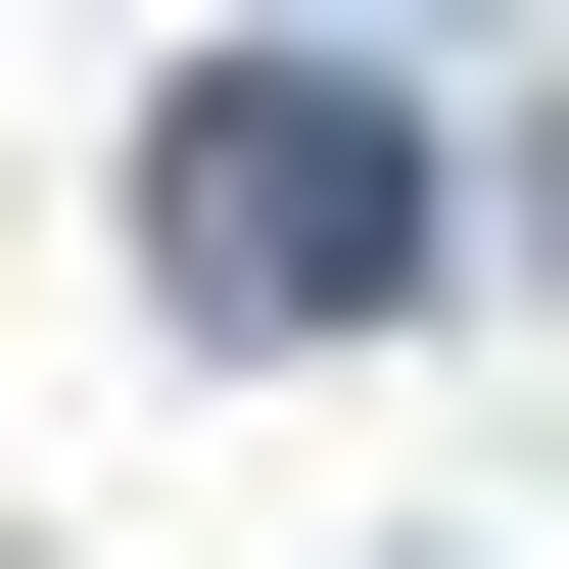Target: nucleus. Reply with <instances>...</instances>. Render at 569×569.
Listing matches in <instances>:
<instances>
[{"instance_id":"obj_1","label":"nucleus","mask_w":569,"mask_h":569,"mask_svg":"<svg viewBox=\"0 0 569 569\" xmlns=\"http://www.w3.org/2000/svg\"><path fill=\"white\" fill-rule=\"evenodd\" d=\"M142 284H190V332H380L427 284V96L380 48H238V96L142 142Z\"/></svg>"}]
</instances>
